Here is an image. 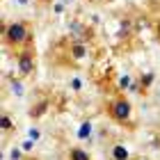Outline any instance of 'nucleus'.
<instances>
[{"label": "nucleus", "instance_id": "f257e3e1", "mask_svg": "<svg viewBox=\"0 0 160 160\" xmlns=\"http://www.w3.org/2000/svg\"><path fill=\"white\" fill-rule=\"evenodd\" d=\"M2 41L5 46H23L30 41V28L23 21H12L2 25Z\"/></svg>", "mask_w": 160, "mask_h": 160}, {"label": "nucleus", "instance_id": "f03ea898", "mask_svg": "<svg viewBox=\"0 0 160 160\" xmlns=\"http://www.w3.org/2000/svg\"><path fill=\"white\" fill-rule=\"evenodd\" d=\"M108 112H110V117L119 123H126L130 119V114H133V105H130V101L126 96H117L114 101H110V105H108Z\"/></svg>", "mask_w": 160, "mask_h": 160}, {"label": "nucleus", "instance_id": "7ed1b4c3", "mask_svg": "<svg viewBox=\"0 0 160 160\" xmlns=\"http://www.w3.org/2000/svg\"><path fill=\"white\" fill-rule=\"evenodd\" d=\"M16 67H18V71H21V76H30L32 71H34V57H32V53H21L18 57H16Z\"/></svg>", "mask_w": 160, "mask_h": 160}, {"label": "nucleus", "instance_id": "20e7f679", "mask_svg": "<svg viewBox=\"0 0 160 160\" xmlns=\"http://www.w3.org/2000/svg\"><path fill=\"white\" fill-rule=\"evenodd\" d=\"M87 53H89V48H87L85 43H80V41L71 43V57H76V60H85Z\"/></svg>", "mask_w": 160, "mask_h": 160}, {"label": "nucleus", "instance_id": "39448f33", "mask_svg": "<svg viewBox=\"0 0 160 160\" xmlns=\"http://www.w3.org/2000/svg\"><path fill=\"white\" fill-rule=\"evenodd\" d=\"M110 153H112V160H130V153L123 144H114L110 149Z\"/></svg>", "mask_w": 160, "mask_h": 160}, {"label": "nucleus", "instance_id": "423d86ee", "mask_svg": "<svg viewBox=\"0 0 160 160\" xmlns=\"http://www.w3.org/2000/svg\"><path fill=\"white\" fill-rule=\"evenodd\" d=\"M69 158L71 160H89V153H87L85 149H71V153H69Z\"/></svg>", "mask_w": 160, "mask_h": 160}, {"label": "nucleus", "instance_id": "0eeeda50", "mask_svg": "<svg viewBox=\"0 0 160 160\" xmlns=\"http://www.w3.org/2000/svg\"><path fill=\"white\" fill-rule=\"evenodd\" d=\"M87 135H92V123H89V121H85L82 126H80V133H78V137H82V140H85Z\"/></svg>", "mask_w": 160, "mask_h": 160}, {"label": "nucleus", "instance_id": "6e6552de", "mask_svg": "<svg viewBox=\"0 0 160 160\" xmlns=\"http://www.w3.org/2000/svg\"><path fill=\"white\" fill-rule=\"evenodd\" d=\"M9 128H12V121L7 114H2V130H9Z\"/></svg>", "mask_w": 160, "mask_h": 160}, {"label": "nucleus", "instance_id": "1a4fd4ad", "mask_svg": "<svg viewBox=\"0 0 160 160\" xmlns=\"http://www.w3.org/2000/svg\"><path fill=\"white\" fill-rule=\"evenodd\" d=\"M156 98H158V103H160V89H158V94H156Z\"/></svg>", "mask_w": 160, "mask_h": 160}, {"label": "nucleus", "instance_id": "9d476101", "mask_svg": "<svg viewBox=\"0 0 160 160\" xmlns=\"http://www.w3.org/2000/svg\"><path fill=\"white\" fill-rule=\"evenodd\" d=\"M92 2H105V0H92Z\"/></svg>", "mask_w": 160, "mask_h": 160}, {"label": "nucleus", "instance_id": "9b49d317", "mask_svg": "<svg viewBox=\"0 0 160 160\" xmlns=\"http://www.w3.org/2000/svg\"><path fill=\"white\" fill-rule=\"evenodd\" d=\"M137 160H147V158H137Z\"/></svg>", "mask_w": 160, "mask_h": 160}, {"label": "nucleus", "instance_id": "f8f14e48", "mask_svg": "<svg viewBox=\"0 0 160 160\" xmlns=\"http://www.w3.org/2000/svg\"><path fill=\"white\" fill-rule=\"evenodd\" d=\"M41 2H46V0H41Z\"/></svg>", "mask_w": 160, "mask_h": 160}]
</instances>
